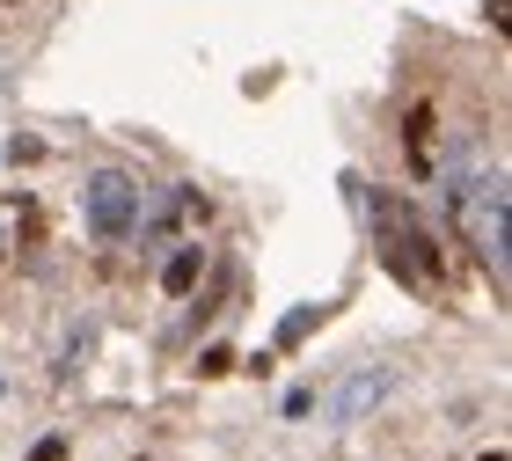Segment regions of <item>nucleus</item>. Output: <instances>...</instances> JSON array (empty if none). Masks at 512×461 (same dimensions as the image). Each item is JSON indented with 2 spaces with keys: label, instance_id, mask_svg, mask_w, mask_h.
Listing matches in <instances>:
<instances>
[{
  "label": "nucleus",
  "instance_id": "obj_3",
  "mask_svg": "<svg viewBox=\"0 0 512 461\" xmlns=\"http://www.w3.org/2000/svg\"><path fill=\"white\" fill-rule=\"evenodd\" d=\"M388 388H395V366H374V374H352V381H344V396H337V418H344V425H352V418H366V410H374V403L388 396Z\"/></svg>",
  "mask_w": 512,
  "mask_h": 461
},
{
  "label": "nucleus",
  "instance_id": "obj_2",
  "mask_svg": "<svg viewBox=\"0 0 512 461\" xmlns=\"http://www.w3.org/2000/svg\"><path fill=\"white\" fill-rule=\"evenodd\" d=\"M81 213H88V235L96 242H125L139 227V183L125 169H96L81 183Z\"/></svg>",
  "mask_w": 512,
  "mask_h": 461
},
{
  "label": "nucleus",
  "instance_id": "obj_4",
  "mask_svg": "<svg viewBox=\"0 0 512 461\" xmlns=\"http://www.w3.org/2000/svg\"><path fill=\"white\" fill-rule=\"evenodd\" d=\"M191 279H198V249H176V257H169V271H161V286H169V293H183Z\"/></svg>",
  "mask_w": 512,
  "mask_h": 461
},
{
  "label": "nucleus",
  "instance_id": "obj_1",
  "mask_svg": "<svg viewBox=\"0 0 512 461\" xmlns=\"http://www.w3.org/2000/svg\"><path fill=\"white\" fill-rule=\"evenodd\" d=\"M447 205H454V220L469 227V242H476V257L491 264V279L505 286V169L491 176H454L447 183Z\"/></svg>",
  "mask_w": 512,
  "mask_h": 461
},
{
  "label": "nucleus",
  "instance_id": "obj_5",
  "mask_svg": "<svg viewBox=\"0 0 512 461\" xmlns=\"http://www.w3.org/2000/svg\"><path fill=\"white\" fill-rule=\"evenodd\" d=\"M227 366H235V359H227V344H205V352H198V374H205V381L227 374Z\"/></svg>",
  "mask_w": 512,
  "mask_h": 461
},
{
  "label": "nucleus",
  "instance_id": "obj_6",
  "mask_svg": "<svg viewBox=\"0 0 512 461\" xmlns=\"http://www.w3.org/2000/svg\"><path fill=\"white\" fill-rule=\"evenodd\" d=\"M315 315H322V308H315ZM315 315H308V308H300V315H286V330H278V344H300V337H308V322H315Z\"/></svg>",
  "mask_w": 512,
  "mask_h": 461
},
{
  "label": "nucleus",
  "instance_id": "obj_7",
  "mask_svg": "<svg viewBox=\"0 0 512 461\" xmlns=\"http://www.w3.org/2000/svg\"><path fill=\"white\" fill-rule=\"evenodd\" d=\"M30 461H66V440H44V447H37Z\"/></svg>",
  "mask_w": 512,
  "mask_h": 461
}]
</instances>
